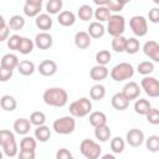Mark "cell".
Instances as JSON below:
<instances>
[{"label": "cell", "mask_w": 159, "mask_h": 159, "mask_svg": "<svg viewBox=\"0 0 159 159\" xmlns=\"http://www.w3.org/2000/svg\"><path fill=\"white\" fill-rule=\"evenodd\" d=\"M140 43L137 37H129L127 39V45H125V52L129 55H134L139 51Z\"/></svg>", "instance_id": "f35d334b"}, {"label": "cell", "mask_w": 159, "mask_h": 159, "mask_svg": "<svg viewBox=\"0 0 159 159\" xmlns=\"http://www.w3.org/2000/svg\"><path fill=\"white\" fill-rule=\"evenodd\" d=\"M34 47H35V41L30 40L29 37H22L17 51H19L20 53H22V55H29V53L32 52Z\"/></svg>", "instance_id": "d6a6232c"}, {"label": "cell", "mask_w": 159, "mask_h": 159, "mask_svg": "<svg viewBox=\"0 0 159 159\" xmlns=\"http://www.w3.org/2000/svg\"><path fill=\"white\" fill-rule=\"evenodd\" d=\"M36 67H35V63L32 61H29V60H24V61H20L19 66H17V71L20 75L22 76H31L34 72H35Z\"/></svg>", "instance_id": "83f0119b"}, {"label": "cell", "mask_w": 159, "mask_h": 159, "mask_svg": "<svg viewBox=\"0 0 159 159\" xmlns=\"http://www.w3.org/2000/svg\"><path fill=\"white\" fill-rule=\"evenodd\" d=\"M70 114L75 118H83L88 116L92 111V102L87 97H82L80 99H76L70 104Z\"/></svg>", "instance_id": "3957f363"}, {"label": "cell", "mask_w": 159, "mask_h": 159, "mask_svg": "<svg viewBox=\"0 0 159 159\" xmlns=\"http://www.w3.org/2000/svg\"><path fill=\"white\" fill-rule=\"evenodd\" d=\"M140 87L147 96L152 98L159 97V80H157L155 77L145 76L140 82Z\"/></svg>", "instance_id": "9c48e42d"}, {"label": "cell", "mask_w": 159, "mask_h": 159, "mask_svg": "<svg viewBox=\"0 0 159 159\" xmlns=\"http://www.w3.org/2000/svg\"><path fill=\"white\" fill-rule=\"evenodd\" d=\"M7 25L10 26L11 30L19 31V30H21V29L25 26V19H24V16H21V15H14V16H11V17L9 19Z\"/></svg>", "instance_id": "e575fe53"}, {"label": "cell", "mask_w": 159, "mask_h": 159, "mask_svg": "<svg viewBox=\"0 0 159 159\" xmlns=\"http://www.w3.org/2000/svg\"><path fill=\"white\" fill-rule=\"evenodd\" d=\"M37 71L45 77H51L57 72V63L52 60H43L37 66Z\"/></svg>", "instance_id": "5bb4252c"}, {"label": "cell", "mask_w": 159, "mask_h": 159, "mask_svg": "<svg viewBox=\"0 0 159 159\" xmlns=\"http://www.w3.org/2000/svg\"><path fill=\"white\" fill-rule=\"evenodd\" d=\"M125 140H127V143H128L130 147L138 148V147H140V145L144 143V140H145L144 133H143L140 129H138V128H132V129H129V130L127 132V134H125Z\"/></svg>", "instance_id": "30bf717a"}, {"label": "cell", "mask_w": 159, "mask_h": 159, "mask_svg": "<svg viewBox=\"0 0 159 159\" xmlns=\"http://www.w3.org/2000/svg\"><path fill=\"white\" fill-rule=\"evenodd\" d=\"M34 137H35L39 142L45 143V142H47V140L51 138V130H50V128H48L47 125H45V124L37 125L36 129H35V132H34Z\"/></svg>", "instance_id": "cb8c5ba5"}, {"label": "cell", "mask_w": 159, "mask_h": 159, "mask_svg": "<svg viewBox=\"0 0 159 159\" xmlns=\"http://www.w3.org/2000/svg\"><path fill=\"white\" fill-rule=\"evenodd\" d=\"M42 4H36V2H29L25 1L24 5V14L29 17H36L37 15H40Z\"/></svg>", "instance_id": "4316f807"}, {"label": "cell", "mask_w": 159, "mask_h": 159, "mask_svg": "<svg viewBox=\"0 0 159 159\" xmlns=\"http://www.w3.org/2000/svg\"><path fill=\"white\" fill-rule=\"evenodd\" d=\"M12 72L14 70H9V68H4L0 67V81L1 82H6L12 77Z\"/></svg>", "instance_id": "681fc988"}, {"label": "cell", "mask_w": 159, "mask_h": 159, "mask_svg": "<svg viewBox=\"0 0 159 159\" xmlns=\"http://www.w3.org/2000/svg\"><path fill=\"white\" fill-rule=\"evenodd\" d=\"M91 36L88 32L86 31H78L76 35H75V45L76 47L81 48V50H84V48H88L91 46Z\"/></svg>", "instance_id": "ac0fdd59"}, {"label": "cell", "mask_w": 159, "mask_h": 159, "mask_svg": "<svg viewBox=\"0 0 159 159\" xmlns=\"http://www.w3.org/2000/svg\"><path fill=\"white\" fill-rule=\"evenodd\" d=\"M106 27L103 26V24L102 22H99V21H93V22H91L89 24V26H88V34H89V36L92 37V39H99V37H102L104 34H106Z\"/></svg>", "instance_id": "7402d4cb"}, {"label": "cell", "mask_w": 159, "mask_h": 159, "mask_svg": "<svg viewBox=\"0 0 159 159\" xmlns=\"http://www.w3.org/2000/svg\"><path fill=\"white\" fill-rule=\"evenodd\" d=\"M112 12L111 10L107 7V6H98L96 10H94V19L99 22H104V21H108V19L111 17Z\"/></svg>", "instance_id": "1f68e13d"}, {"label": "cell", "mask_w": 159, "mask_h": 159, "mask_svg": "<svg viewBox=\"0 0 159 159\" xmlns=\"http://www.w3.org/2000/svg\"><path fill=\"white\" fill-rule=\"evenodd\" d=\"M17 157L20 159H35V150H21L20 149Z\"/></svg>", "instance_id": "816d5d0a"}, {"label": "cell", "mask_w": 159, "mask_h": 159, "mask_svg": "<svg viewBox=\"0 0 159 159\" xmlns=\"http://www.w3.org/2000/svg\"><path fill=\"white\" fill-rule=\"evenodd\" d=\"M153 2H154L155 5H159V0H153Z\"/></svg>", "instance_id": "9f6ffc18"}, {"label": "cell", "mask_w": 159, "mask_h": 159, "mask_svg": "<svg viewBox=\"0 0 159 159\" xmlns=\"http://www.w3.org/2000/svg\"><path fill=\"white\" fill-rule=\"evenodd\" d=\"M42 99L47 106L65 107L68 102V94H67L66 89H63L61 87H51L43 92Z\"/></svg>", "instance_id": "6da1fadb"}, {"label": "cell", "mask_w": 159, "mask_h": 159, "mask_svg": "<svg viewBox=\"0 0 159 159\" xmlns=\"http://www.w3.org/2000/svg\"><path fill=\"white\" fill-rule=\"evenodd\" d=\"M36 138L35 137H30V135H25L21 142H20V149L21 150H35L36 149Z\"/></svg>", "instance_id": "d590c367"}, {"label": "cell", "mask_w": 159, "mask_h": 159, "mask_svg": "<svg viewBox=\"0 0 159 159\" xmlns=\"http://www.w3.org/2000/svg\"><path fill=\"white\" fill-rule=\"evenodd\" d=\"M145 117H147L148 123H150V124H153V125H158V124H159V109L152 108V109L149 111V113H148Z\"/></svg>", "instance_id": "7dc6e473"}, {"label": "cell", "mask_w": 159, "mask_h": 159, "mask_svg": "<svg viewBox=\"0 0 159 159\" xmlns=\"http://www.w3.org/2000/svg\"><path fill=\"white\" fill-rule=\"evenodd\" d=\"M30 122L34 124V125H42V124H45V122H46V116H45V113L43 112H41V111H36V112H32L31 113V116H30Z\"/></svg>", "instance_id": "7bdbcfd3"}, {"label": "cell", "mask_w": 159, "mask_h": 159, "mask_svg": "<svg viewBox=\"0 0 159 159\" xmlns=\"http://www.w3.org/2000/svg\"><path fill=\"white\" fill-rule=\"evenodd\" d=\"M72 158H73L72 153L66 148H61L56 153V159H72Z\"/></svg>", "instance_id": "f907efd6"}, {"label": "cell", "mask_w": 159, "mask_h": 159, "mask_svg": "<svg viewBox=\"0 0 159 159\" xmlns=\"http://www.w3.org/2000/svg\"><path fill=\"white\" fill-rule=\"evenodd\" d=\"M21 39H22V36L11 35V36L7 39V47H9L10 50L17 51V50H19V46H20V42H21Z\"/></svg>", "instance_id": "bcb514c9"}, {"label": "cell", "mask_w": 159, "mask_h": 159, "mask_svg": "<svg viewBox=\"0 0 159 159\" xmlns=\"http://www.w3.org/2000/svg\"><path fill=\"white\" fill-rule=\"evenodd\" d=\"M140 92H142V87H140L137 82H133V81L125 83L124 87H123V91H122V93L125 96V98H127L129 102L137 99V98L139 97Z\"/></svg>", "instance_id": "8fae6325"}, {"label": "cell", "mask_w": 159, "mask_h": 159, "mask_svg": "<svg viewBox=\"0 0 159 159\" xmlns=\"http://www.w3.org/2000/svg\"><path fill=\"white\" fill-rule=\"evenodd\" d=\"M0 145H1L4 154L9 158H14L19 154L15 135L12 132H10L7 129H1V132H0Z\"/></svg>", "instance_id": "7a4b0ae2"}, {"label": "cell", "mask_w": 159, "mask_h": 159, "mask_svg": "<svg viewBox=\"0 0 159 159\" xmlns=\"http://www.w3.org/2000/svg\"><path fill=\"white\" fill-rule=\"evenodd\" d=\"M124 6H125V4L123 0H109L107 4V7L111 10V12H114V14L120 12Z\"/></svg>", "instance_id": "ee69618b"}, {"label": "cell", "mask_w": 159, "mask_h": 159, "mask_svg": "<svg viewBox=\"0 0 159 159\" xmlns=\"http://www.w3.org/2000/svg\"><path fill=\"white\" fill-rule=\"evenodd\" d=\"M125 30V19L119 14H112L107 21V32L112 36H120Z\"/></svg>", "instance_id": "8992f818"}, {"label": "cell", "mask_w": 159, "mask_h": 159, "mask_svg": "<svg viewBox=\"0 0 159 159\" xmlns=\"http://www.w3.org/2000/svg\"><path fill=\"white\" fill-rule=\"evenodd\" d=\"M111 103L116 111H125L129 107V101L125 98V96L122 92L114 93L112 99H111Z\"/></svg>", "instance_id": "e0dca14e"}, {"label": "cell", "mask_w": 159, "mask_h": 159, "mask_svg": "<svg viewBox=\"0 0 159 159\" xmlns=\"http://www.w3.org/2000/svg\"><path fill=\"white\" fill-rule=\"evenodd\" d=\"M109 0H93V2L97 5V6H107Z\"/></svg>", "instance_id": "f5cc1de1"}, {"label": "cell", "mask_w": 159, "mask_h": 159, "mask_svg": "<svg viewBox=\"0 0 159 159\" xmlns=\"http://www.w3.org/2000/svg\"><path fill=\"white\" fill-rule=\"evenodd\" d=\"M52 24H53V21H52V19H51L50 14H40V15H37L36 19H35V25H36V27L40 29V30H42V31L50 30V29L52 27Z\"/></svg>", "instance_id": "d6986e66"}, {"label": "cell", "mask_w": 159, "mask_h": 159, "mask_svg": "<svg viewBox=\"0 0 159 159\" xmlns=\"http://www.w3.org/2000/svg\"><path fill=\"white\" fill-rule=\"evenodd\" d=\"M57 21L61 26H65V27H70L72 26L75 22H76V15L72 12V11H68V10H65V11H61L57 16Z\"/></svg>", "instance_id": "44dd1931"}, {"label": "cell", "mask_w": 159, "mask_h": 159, "mask_svg": "<svg viewBox=\"0 0 159 159\" xmlns=\"http://www.w3.org/2000/svg\"><path fill=\"white\" fill-rule=\"evenodd\" d=\"M29 2H36V4H42V0H25Z\"/></svg>", "instance_id": "11a10c76"}, {"label": "cell", "mask_w": 159, "mask_h": 159, "mask_svg": "<svg viewBox=\"0 0 159 159\" xmlns=\"http://www.w3.org/2000/svg\"><path fill=\"white\" fill-rule=\"evenodd\" d=\"M62 6H63L62 0H48L46 4V11H47V14L56 15V14L61 12Z\"/></svg>", "instance_id": "836d02e7"}, {"label": "cell", "mask_w": 159, "mask_h": 159, "mask_svg": "<svg viewBox=\"0 0 159 159\" xmlns=\"http://www.w3.org/2000/svg\"><path fill=\"white\" fill-rule=\"evenodd\" d=\"M145 147L152 153L159 152V135H149L145 139Z\"/></svg>", "instance_id": "60d3db41"}, {"label": "cell", "mask_w": 159, "mask_h": 159, "mask_svg": "<svg viewBox=\"0 0 159 159\" xmlns=\"http://www.w3.org/2000/svg\"><path fill=\"white\" fill-rule=\"evenodd\" d=\"M137 71L139 75H143V76H149L153 71H154V63L152 61H143L138 65L137 67Z\"/></svg>", "instance_id": "ab89813d"}, {"label": "cell", "mask_w": 159, "mask_h": 159, "mask_svg": "<svg viewBox=\"0 0 159 159\" xmlns=\"http://www.w3.org/2000/svg\"><path fill=\"white\" fill-rule=\"evenodd\" d=\"M148 20L153 24H159V7H153L149 10Z\"/></svg>", "instance_id": "c3c4849f"}, {"label": "cell", "mask_w": 159, "mask_h": 159, "mask_svg": "<svg viewBox=\"0 0 159 159\" xmlns=\"http://www.w3.org/2000/svg\"><path fill=\"white\" fill-rule=\"evenodd\" d=\"M150 109H152V104L145 98H139L134 103V112L139 116H147Z\"/></svg>", "instance_id": "603a6c76"}, {"label": "cell", "mask_w": 159, "mask_h": 159, "mask_svg": "<svg viewBox=\"0 0 159 159\" xmlns=\"http://www.w3.org/2000/svg\"><path fill=\"white\" fill-rule=\"evenodd\" d=\"M123 1H124V4H128V2H130L132 0H123Z\"/></svg>", "instance_id": "6f0895ef"}, {"label": "cell", "mask_w": 159, "mask_h": 159, "mask_svg": "<svg viewBox=\"0 0 159 159\" xmlns=\"http://www.w3.org/2000/svg\"><path fill=\"white\" fill-rule=\"evenodd\" d=\"M10 30L11 29H10L9 25H6L4 16H0V41L1 42L5 41V40H7L9 34H10Z\"/></svg>", "instance_id": "f6af8a7d"}, {"label": "cell", "mask_w": 159, "mask_h": 159, "mask_svg": "<svg viewBox=\"0 0 159 159\" xmlns=\"http://www.w3.org/2000/svg\"><path fill=\"white\" fill-rule=\"evenodd\" d=\"M75 128H76V120H75L73 116L61 117V118L56 119L52 124V129L57 134H61V135H67V134L73 133Z\"/></svg>", "instance_id": "5b68a950"}, {"label": "cell", "mask_w": 159, "mask_h": 159, "mask_svg": "<svg viewBox=\"0 0 159 159\" xmlns=\"http://www.w3.org/2000/svg\"><path fill=\"white\" fill-rule=\"evenodd\" d=\"M89 124L94 128L99 127V125H103V124H107V116L101 111L92 112L89 114Z\"/></svg>", "instance_id": "484cf974"}, {"label": "cell", "mask_w": 159, "mask_h": 159, "mask_svg": "<svg viewBox=\"0 0 159 159\" xmlns=\"http://www.w3.org/2000/svg\"><path fill=\"white\" fill-rule=\"evenodd\" d=\"M143 52L147 57L154 62H159V43L157 41L149 40L143 45Z\"/></svg>", "instance_id": "7c38bea8"}, {"label": "cell", "mask_w": 159, "mask_h": 159, "mask_svg": "<svg viewBox=\"0 0 159 159\" xmlns=\"http://www.w3.org/2000/svg\"><path fill=\"white\" fill-rule=\"evenodd\" d=\"M20 61H19V57L14 53H6L1 57L0 60V67H4V68H9V70H15L17 68Z\"/></svg>", "instance_id": "ffe728a7"}, {"label": "cell", "mask_w": 159, "mask_h": 159, "mask_svg": "<svg viewBox=\"0 0 159 159\" xmlns=\"http://www.w3.org/2000/svg\"><path fill=\"white\" fill-rule=\"evenodd\" d=\"M77 16H78L80 20H82V21H89V20L94 16V11H93V9H92L89 5L84 4V5H81V6L78 7V10H77Z\"/></svg>", "instance_id": "f546056e"}, {"label": "cell", "mask_w": 159, "mask_h": 159, "mask_svg": "<svg viewBox=\"0 0 159 159\" xmlns=\"http://www.w3.org/2000/svg\"><path fill=\"white\" fill-rule=\"evenodd\" d=\"M111 134H112L111 128L107 124H103V125H99V127L94 128V137L99 142H107L111 138Z\"/></svg>", "instance_id": "f1b7e54d"}, {"label": "cell", "mask_w": 159, "mask_h": 159, "mask_svg": "<svg viewBox=\"0 0 159 159\" xmlns=\"http://www.w3.org/2000/svg\"><path fill=\"white\" fill-rule=\"evenodd\" d=\"M125 45H127V39L123 35L116 36L112 40V48L116 52H125Z\"/></svg>", "instance_id": "8d00e7d4"}, {"label": "cell", "mask_w": 159, "mask_h": 159, "mask_svg": "<svg viewBox=\"0 0 159 159\" xmlns=\"http://www.w3.org/2000/svg\"><path fill=\"white\" fill-rule=\"evenodd\" d=\"M104 96H106V88H104L103 84L97 83V84H93L91 87V89H89V97H91V99H93V101H101V99L104 98Z\"/></svg>", "instance_id": "4dcf8cb0"}, {"label": "cell", "mask_w": 159, "mask_h": 159, "mask_svg": "<svg viewBox=\"0 0 159 159\" xmlns=\"http://www.w3.org/2000/svg\"><path fill=\"white\" fill-rule=\"evenodd\" d=\"M129 26L137 37H143L148 32V20L142 15H135L129 20Z\"/></svg>", "instance_id": "ba28073f"}, {"label": "cell", "mask_w": 159, "mask_h": 159, "mask_svg": "<svg viewBox=\"0 0 159 159\" xmlns=\"http://www.w3.org/2000/svg\"><path fill=\"white\" fill-rule=\"evenodd\" d=\"M111 58H112V55L108 50H101L96 53V62L98 65H104L106 66V65L109 63Z\"/></svg>", "instance_id": "b9f144b4"}, {"label": "cell", "mask_w": 159, "mask_h": 159, "mask_svg": "<svg viewBox=\"0 0 159 159\" xmlns=\"http://www.w3.org/2000/svg\"><path fill=\"white\" fill-rule=\"evenodd\" d=\"M32 123L27 118H17L14 122V132L19 135H27L31 129Z\"/></svg>", "instance_id": "2e32d148"}, {"label": "cell", "mask_w": 159, "mask_h": 159, "mask_svg": "<svg viewBox=\"0 0 159 159\" xmlns=\"http://www.w3.org/2000/svg\"><path fill=\"white\" fill-rule=\"evenodd\" d=\"M125 148V142L123 138L120 137H114L112 140H111V150L114 153V154H120L123 153Z\"/></svg>", "instance_id": "74e56055"}, {"label": "cell", "mask_w": 159, "mask_h": 159, "mask_svg": "<svg viewBox=\"0 0 159 159\" xmlns=\"http://www.w3.org/2000/svg\"><path fill=\"white\" fill-rule=\"evenodd\" d=\"M102 158H103V159H116V154H114V153H113V154H104Z\"/></svg>", "instance_id": "db71d44e"}, {"label": "cell", "mask_w": 159, "mask_h": 159, "mask_svg": "<svg viewBox=\"0 0 159 159\" xmlns=\"http://www.w3.org/2000/svg\"><path fill=\"white\" fill-rule=\"evenodd\" d=\"M80 152L87 159H97V158H99V155L102 153V148L97 142L87 138L81 142Z\"/></svg>", "instance_id": "52a82bcc"}, {"label": "cell", "mask_w": 159, "mask_h": 159, "mask_svg": "<svg viewBox=\"0 0 159 159\" xmlns=\"http://www.w3.org/2000/svg\"><path fill=\"white\" fill-rule=\"evenodd\" d=\"M35 46L40 50H48L52 43H53V40H52V36L47 32V31H42L40 34H37L35 36Z\"/></svg>", "instance_id": "4fadbf2b"}, {"label": "cell", "mask_w": 159, "mask_h": 159, "mask_svg": "<svg viewBox=\"0 0 159 159\" xmlns=\"http://www.w3.org/2000/svg\"><path fill=\"white\" fill-rule=\"evenodd\" d=\"M0 106H1V108H2L4 111H6V112H12V111L16 109L17 102H16V99H15L12 96H10V94H4V96L1 97V99H0Z\"/></svg>", "instance_id": "d4e9b609"}, {"label": "cell", "mask_w": 159, "mask_h": 159, "mask_svg": "<svg viewBox=\"0 0 159 159\" xmlns=\"http://www.w3.org/2000/svg\"><path fill=\"white\" fill-rule=\"evenodd\" d=\"M108 75H109V71L104 65H98L97 63L89 71V77L96 82H101V81L106 80L108 77Z\"/></svg>", "instance_id": "9a60e30c"}, {"label": "cell", "mask_w": 159, "mask_h": 159, "mask_svg": "<svg viewBox=\"0 0 159 159\" xmlns=\"http://www.w3.org/2000/svg\"><path fill=\"white\" fill-rule=\"evenodd\" d=\"M133 76H134V68L128 62H120L111 70V77L116 82H122V81H125V80H130Z\"/></svg>", "instance_id": "277c9868"}]
</instances>
